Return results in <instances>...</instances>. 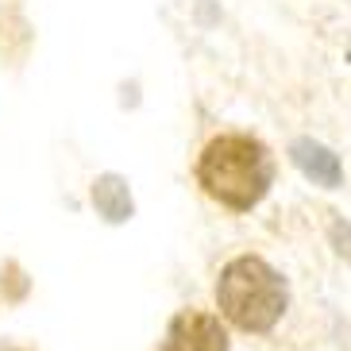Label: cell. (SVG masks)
<instances>
[{"mask_svg": "<svg viewBox=\"0 0 351 351\" xmlns=\"http://www.w3.org/2000/svg\"><path fill=\"white\" fill-rule=\"evenodd\" d=\"M197 182L220 205L247 213L274 186V158L251 135H217L197 158Z\"/></svg>", "mask_w": 351, "mask_h": 351, "instance_id": "6da1fadb", "label": "cell"}, {"mask_svg": "<svg viewBox=\"0 0 351 351\" xmlns=\"http://www.w3.org/2000/svg\"><path fill=\"white\" fill-rule=\"evenodd\" d=\"M289 301L286 278L258 255H239L220 270L217 305L236 328L243 332H270L282 320Z\"/></svg>", "mask_w": 351, "mask_h": 351, "instance_id": "7a4b0ae2", "label": "cell"}, {"mask_svg": "<svg viewBox=\"0 0 351 351\" xmlns=\"http://www.w3.org/2000/svg\"><path fill=\"white\" fill-rule=\"evenodd\" d=\"M162 351H228V332L220 324V317L186 309L170 320Z\"/></svg>", "mask_w": 351, "mask_h": 351, "instance_id": "3957f363", "label": "cell"}, {"mask_svg": "<svg viewBox=\"0 0 351 351\" xmlns=\"http://www.w3.org/2000/svg\"><path fill=\"white\" fill-rule=\"evenodd\" d=\"M289 158H293V166H298L301 174L309 178L313 186L336 189V186L343 182L340 158L332 155L324 143H317V139H293V143H289Z\"/></svg>", "mask_w": 351, "mask_h": 351, "instance_id": "277c9868", "label": "cell"}, {"mask_svg": "<svg viewBox=\"0 0 351 351\" xmlns=\"http://www.w3.org/2000/svg\"><path fill=\"white\" fill-rule=\"evenodd\" d=\"M93 205L108 224H124V220H132V213H135L132 189H128V182L120 174H101L93 182Z\"/></svg>", "mask_w": 351, "mask_h": 351, "instance_id": "5b68a950", "label": "cell"}, {"mask_svg": "<svg viewBox=\"0 0 351 351\" xmlns=\"http://www.w3.org/2000/svg\"><path fill=\"white\" fill-rule=\"evenodd\" d=\"M332 243H336V251H340V255L351 263V224H343V220H332Z\"/></svg>", "mask_w": 351, "mask_h": 351, "instance_id": "8992f818", "label": "cell"}, {"mask_svg": "<svg viewBox=\"0 0 351 351\" xmlns=\"http://www.w3.org/2000/svg\"><path fill=\"white\" fill-rule=\"evenodd\" d=\"M0 351H16V348H0Z\"/></svg>", "mask_w": 351, "mask_h": 351, "instance_id": "52a82bcc", "label": "cell"}]
</instances>
